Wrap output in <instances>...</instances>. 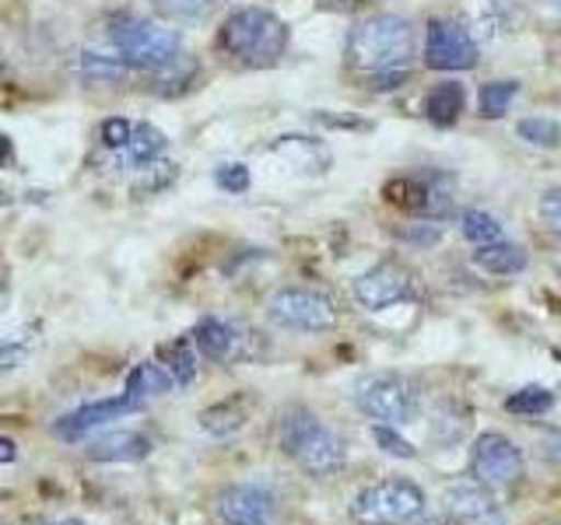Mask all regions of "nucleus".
I'll return each mask as SVG.
<instances>
[{
    "label": "nucleus",
    "mask_w": 561,
    "mask_h": 525,
    "mask_svg": "<svg viewBox=\"0 0 561 525\" xmlns=\"http://www.w3.org/2000/svg\"><path fill=\"white\" fill-rule=\"evenodd\" d=\"M14 459H18V445L11 442V438H0V466L14 463Z\"/></svg>",
    "instance_id": "ea45409f"
},
{
    "label": "nucleus",
    "mask_w": 561,
    "mask_h": 525,
    "mask_svg": "<svg viewBox=\"0 0 561 525\" xmlns=\"http://www.w3.org/2000/svg\"><path fill=\"white\" fill-rule=\"evenodd\" d=\"M84 455L92 463H140L151 455V442L137 431H116V434H105L99 442L88 445Z\"/></svg>",
    "instance_id": "dca6fc26"
},
{
    "label": "nucleus",
    "mask_w": 561,
    "mask_h": 525,
    "mask_svg": "<svg viewBox=\"0 0 561 525\" xmlns=\"http://www.w3.org/2000/svg\"><path fill=\"white\" fill-rule=\"evenodd\" d=\"M449 512L460 525H505V515H502V504L499 498L491 494V487H481V483H456L449 490Z\"/></svg>",
    "instance_id": "4468645a"
},
{
    "label": "nucleus",
    "mask_w": 561,
    "mask_h": 525,
    "mask_svg": "<svg viewBox=\"0 0 561 525\" xmlns=\"http://www.w3.org/2000/svg\"><path fill=\"white\" fill-rule=\"evenodd\" d=\"M201 428L215 438H228L245 428V407L239 399H225V402H215V407H207L201 413Z\"/></svg>",
    "instance_id": "4be33fe9"
},
{
    "label": "nucleus",
    "mask_w": 561,
    "mask_h": 525,
    "mask_svg": "<svg viewBox=\"0 0 561 525\" xmlns=\"http://www.w3.org/2000/svg\"><path fill=\"white\" fill-rule=\"evenodd\" d=\"M537 455H540L543 463H558L561 466V431L543 434L540 442H537Z\"/></svg>",
    "instance_id": "4c0bfd02"
},
{
    "label": "nucleus",
    "mask_w": 561,
    "mask_h": 525,
    "mask_svg": "<svg viewBox=\"0 0 561 525\" xmlns=\"http://www.w3.org/2000/svg\"><path fill=\"white\" fill-rule=\"evenodd\" d=\"M554 407V393L543 389V385H523L519 393L505 399L508 413H523V417H543Z\"/></svg>",
    "instance_id": "a878e982"
},
{
    "label": "nucleus",
    "mask_w": 561,
    "mask_h": 525,
    "mask_svg": "<svg viewBox=\"0 0 561 525\" xmlns=\"http://www.w3.org/2000/svg\"><path fill=\"white\" fill-rule=\"evenodd\" d=\"M215 183H218V189H225V192H245V189H250V168L239 165V162L218 165V168H215Z\"/></svg>",
    "instance_id": "2f4dec72"
},
{
    "label": "nucleus",
    "mask_w": 561,
    "mask_h": 525,
    "mask_svg": "<svg viewBox=\"0 0 561 525\" xmlns=\"http://www.w3.org/2000/svg\"><path fill=\"white\" fill-rule=\"evenodd\" d=\"M537 210H540V221L548 224L554 235H561V186L543 189L537 200Z\"/></svg>",
    "instance_id": "473e14b6"
},
{
    "label": "nucleus",
    "mask_w": 561,
    "mask_h": 525,
    "mask_svg": "<svg viewBox=\"0 0 561 525\" xmlns=\"http://www.w3.org/2000/svg\"><path fill=\"white\" fill-rule=\"evenodd\" d=\"M193 74H197V60L193 57H172L165 67H158L154 70V88L162 95H175V92H183V88L193 81Z\"/></svg>",
    "instance_id": "b1692460"
},
{
    "label": "nucleus",
    "mask_w": 561,
    "mask_h": 525,
    "mask_svg": "<svg viewBox=\"0 0 561 525\" xmlns=\"http://www.w3.org/2000/svg\"><path fill=\"white\" fill-rule=\"evenodd\" d=\"M411 288H414L411 270L400 267L393 259H386L355 280V302L368 312H382V308L403 302V298H411Z\"/></svg>",
    "instance_id": "9b49d317"
},
{
    "label": "nucleus",
    "mask_w": 561,
    "mask_h": 525,
    "mask_svg": "<svg viewBox=\"0 0 561 525\" xmlns=\"http://www.w3.org/2000/svg\"><path fill=\"white\" fill-rule=\"evenodd\" d=\"M127 413H137V402L127 393H119L113 399H95V402H84V407H78L75 413L60 417L57 424H53V434L64 438V442H81L84 434L113 424V420L127 417Z\"/></svg>",
    "instance_id": "f8f14e48"
},
{
    "label": "nucleus",
    "mask_w": 561,
    "mask_h": 525,
    "mask_svg": "<svg viewBox=\"0 0 561 525\" xmlns=\"http://www.w3.org/2000/svg\"><path fill=\"white\" fill-rule=\"evenodd\" d=\"M373 438L386 455H393V459H414L417 455V448L411 442H403V438L397 434V428H390V424H376Z\"/></svg>",
    "instance_id": "7c9ffc66"
},
{
    "label": "nucleus",
    "mask_w": 561,
    "mask_h": 525,
    "mask_svg": "<svg viewBox=\"0 0 561 525\" xmlns=\"http://www.w3.org/2000/svg\"><path fill=\"white\" fill-rule=\"evenodd\" d=\"M162 151H165V133L158 130V127H151V122H137L130 140L119 148V158H123V162L145 168V165L158 162V158H162Z\"/></svg>",
    "instance_id": "412c9836"
},
{
    "label": "nucleus",
    "mask_w": 561,
    "mask_h": 525,
    "mask_svg": "<svg viewBox=\"0 0 561 525\" xmlns=\"http://www.w3.org/2000/svg\"><path fill=\"white\" fill-rule=\"evenodd\" d=\"M154 8L169 18H201L210 8V0H154Z\"/></svg>",
    "instance_id": "f704fd0d"
},
{
    "label": "nucleus",
    "mask_w": 561,
    "mask_h": 525,
    "mask_svg": "<svg viewBox=\"0 0 561 525\" xmlns=\"http://www.w3.org/2000/svg\"><path fill=\"white\" fill-rule=\"evenodd\" d=\"M245 332L236 326V323H225V319H215V315H207L197 326H193V347L201 350L204 358L210 361H239L245 358L250 350H245Z\"/></svg>",
    "instance_id": "2eb2a0df"
},
{
    "label": "nucleus",
    "mask_w": 561,
    "mask_h": 525,
    "mask_svg": "<svg viewBox=\"0 0 561 525\" xmlns=\"http://www.w3.org/2000/svg\"><path fill=\"white\" fill-rule=\"evenodd\" d=\"M403 81H408V70L397 67V70H379V74H373L368 88H373V92H393V88H400Z\"/></svg>",
    "instance_id": "e433bc0d"
},
{
    "label": "nucleus",
    "mask_w": 561,
    "mask_h": 525,
    "mask_svg": "<svg viewBox=\"0 0 561 525\" xmlns=\"http://www.w3.org/2000/svg\"><path fill=\"white\" fill-rule=\"evenodd\" d=\"M81 78L92 81V84H123V78H127V63L113 60V57H102V52H84Z\"/></svg>",
    "instance_id": "bb28decb"
},
{
    "label": "nucleus",
    "mask_w": 561,
    "mask_h": 525,
    "mask_svg": "<svg viewBox=\"0 0 561 525\" xmlns=\"http://www.w3.org/2000/svg\"><path fill=\"white\" fill-rule=\"evenodd\" d=\"M414 57V25L400 14H373L351 28L347 63L365 74L397 70Z\"/></svg>",
    "instance_id": "f03ea898"
},
{
    "label": "nucleus",
    "mask_w": 561,
    "mask_h": 525,
    "mask_svg": "<svg viewBox=\"0 0 561 525\" xmlns=\"http://www.w3.org/2000/svg\"><path fill=\"white\" fill-rule=\"evenodd\" d=\"M43 347L39 326H14L8 332H0V372H14L25 361H32L35 350Z\"/></svg>",
    "instance_id": "6ab92c4d"
},
{
    "label": "nucleus",
    "mask_w": 561,
    "mask_h": 525,
    "mask_svg": "<svg viewBox=\"0 0 561 525\" xmlns=\"http://www.w3.org/2000/svg\"><path fill=\"white\" fill-rule=\"evenodd\" d=\"M8 302H11V288L4 284V280H0V312L8 308Z\"/></svg>",
    "instance_id": "79ce46f5"
},
{
    "label": "nucleus",
    "mask_w": 561,
    "mask_h": 525,
    "mask_svg": "<svg viewBox=\"0 0 561 525\" xmlns=\"http://www.w3.org/2000/svg\"><path fill=\"white\" fill-rule=\"evenodd\" d=\"M473 262H478L481 270L495 273V277H508V273H523L530 256H526L523 245L516 242H488V245H478V253H473Z\"/></svg>",
    "instance_id": "f3484780"
},
{
    "label": "nucleus",
    "mask_w": 561,
    "mask_h": 525,
    "mask_svg": "<svg viewBox=\"0 0 561 525\" xmlns=\"http://www.w3.org/2000/svg\"><path fill=\"white\" fill-rule=\"evenodd\" d=\"M43 525H84L81 518H60V522H43Z\"/></svg>",
    "instance_id": "37998d69"
},
{
    "label": "nucleus",
    "mask_w": 561,
    "mask_h": 525,
    "mask_svg": "<svg viewBox=\"0 0 561 525\" xmlns=\"http://www.w3.org/2000/svg\"><path fill=\"white\" fill-rule=\"evenodd\" d=\"M218 515L225 525H271L274 494L263 483H236L221 494Z\"/></svg>",
    "instance_id": "ddd939ff"
},
{
    "label": "nucleus",
    "mask_w": 561,
    "mask_h": 525,
    "mask_svg": "<svg viewBox=\"0 0 561 525\" xmlns=\"http://www.w3.org/2000/svg\"><path fill=\"white\" fill-rule=\"evenodd\" d=\"M218 46L245 67H274L288 49V25L274 11L239 8L221 22Z\"/></svg>",
    "instance_id": "7ed1b4c3"
},
{
    "label": "nucleus",
    "mask_w": 561,
    "mask_h": 525,
    "mask_svg": "<svg viewBox=\"0 0 561 525\" xmlns=\"http://www.w3.org/2000/svg\"><path fill=\"white\" fill-rule=\"evenodd\" d=\"M400 238L417 242V245H428V242L443 238V224H435V221H428V224H411V228H403Z\"/></svg>",
    "instance_id": "c9c22d12"
},
{
    "label": "nucleus",
    "mask_w": 561,
    "mask_h": 525,
    "mask_svg": "<svg viewBox=\"0 0 561 525\" xmlns=\"http://www.w3.org/2000/svg\"><path fill=\"white\" fill-rule=\"evenodd\" d=\"M169 389H172V375L165 372L162 364L145 361V364L130 368V375H127V389H123V393H127V396L137 402V410H145L151 396H165Z\"/></svg>",
    "instance_id": "aec40b11"
},
{
    "label": "nucleus",
    "mask_w": 561,
    "mask_h": 525,
    "mask_svg": "<svg viewBox=\"0 0 561 525\" xmlns=\"http://www.w3.org/2000/svg\"><path fill=\"white\" fill-rule=\"evenodd\" d=\"M558 280H561V267H558Z\"/></svg>",
    "instance_id": "c03bdc74"
},
{
    "label": "nucleus",
    "mask_w": 561,
    "mask_h": 525,
    "mask_svg": "<svg viewBox=\"0 0 561 525\" xmlns=\"http://www.w3.org/2000/svg\"><path fill=\"white\" fill-rule=\"evenodd\" d=\"M425 512V490L411 480H382L351 501L355 525H408Z\"/></svg>",
    "instance_id": "39448f33"
},
{
    "label": "nucleus",
    "mask_w": 561,
    "mask_h": 525,
    "mask_svg": "<svg viewBox=\"0 0 561 525\" xmlns=\"http://www.w3.org/2000/svg\"><path fill=\"white\" fill-rule=\"evenodd\" d=\"M320 4L330 8V11H355V8L373 4V0H320Z\"/></svg>",
    "instance_id": "58836bf2"
},
{
    "label": "nucleus",
    "mask_w": 561,
    "mask_h": 525,
    "mask_svg": "<svg viewBox=\"0 0 561 525\" xmlns=\"http://www.w3.org/2000/svg\"><path fill=\"white\" fill-rule=\"evenodd\" d=\"M277 438H280V448L316 480L333 477V472H341L347 463V448L337 438V431L327 428L323 420L306 407L285 410Z\"/></svg>",
    "instance_id": "f257e3e1"
},
{
    "label": "nucleus",
    "mask_w": 561,
    "mask_h": 525,
    "mask_svg": "<svg viewBox=\"0 0 561 525\" xmlns=\"http://www.w3.org/2000/svg\"><path fill=\"white\" fill-rule=\"evenodd\" d=\"M355 402L376 424L400 428L411 417V385L400 375H373L355 389Z\"/></svg>",
    "instance_id": "1a4fd4ad"
},
{
    "label": "nucleus",
    "mask_w": 561,
    "mask_h": 525,
    "mask_svg": "<svg viewBox=\"0 0 561 525\" xmlns=\"http://www.w3.org/2000/svg\"><path fill=\"white\" fill-rule=\"evenodd\" d=\"M165 354H169L165 372L172 375V385H175V389H190V385L197 382V354H193V343L183 337V340H175L172 347H165Z\"/></svg>",
    "instance_id": "5701e85b"
},
{
    "label": "nucleus",
    "mask_w": 561,
    "mask_h": 525,
    "mask_svg": "<svg viewBox=\"0 0 561 525\" xmlns=\"http://www.w3.org/2000/svg\"><path fill=\"white\" fill-rule=\"evenodd\" d=\"M110 39L119 52V60L137 70H158L165 67L172 57H180V32H172L158 22H148V18L137 14H119L110 25Z\"/></svg>",
    "instance_id": "20e7f679"
},
{
    "label": "nucleus",
    "mask_w": 561,
    "mask_h": 525,
    "mask_svg": "<svg viewBox=\"0 0 561 525\" xmlns=\"http://www.w3.org/2000/svg\"><path fill=\"white\" fill-rule=\"evenodd\" d=\"M130 133H134V122H130V119H119V116L105 119V122H102V130H99L102 144L110 148V151H119V148L130 140Z\"/></svg>",
    "instance_id": "72a5a7b5"
},
{
    "label": "nucleus",
    "mask_w": 561,
    "mask_h": 525,
    "mask_svg": "<svg viewBox=\"0 0 561 525\" xmlns=\"http://www.w3.org/2000/svg\"><path fill=\"white\" fill-rule=\"evenodd\" d=\"M0 200H4V197H0Z\"/></svg>",
    "instance_id": "a18cd8bd"
},
{
    "label": "nucleus",
    "mask_w": 561,
    "mask_h": 525,
    "mask_svg": "<svg viewBox=\"0 0 561 525\" xmlns=\"http://www.w3.org/2000/svg\"><path fill=\"white\" fill-rule=\"evenodd\" d=\"M478 43L453 18H432L425 39V63L432 70H470L478 67Z\"/></svg>",
    "instance_id": "9d476101"
},
{
    "label": "nucleus",
    "mask_w": 561,
    "mask_h": 525,
    "mask_svg": "<svg viewBox=\"0 0 561 525\" xmlns=\"http://www.w3.org/2000/svg\"><path fill=\"white\" fill-rule=\"evenodd\" d=\"M516 95H519V84L516 81H491V84H484L481 88V98H478L481 116L484 119H502L508 109H513Z\"/></svg>",
    "instance_id": "393cba45"
},
{
    "label": "nucleus",
    "mask_w": 561,
    "mask_h": 525,
    "mask_svg": "<svg viewBox=\"0 0 561 525\" xmlns=\"http://www.w3.org/2000/svg\"><path fill=\"white\" fill-rule=\"evenodd\" d=\"M523 452L513 438H505L502 431H484L470 448V477L481 487H513L523 477Z\"/></svg>",
    "instance_id": "0eeeda50"
},
{
    "label": "nucleus",
    "mask_w": 561,
    "mask_h": 525,
    "mask_svg": "<svg viewBox=\"0 0 561 525\" xmlns=\"http://www.w3.org/2000/svg\"><path fill=\"white\" fill-rule=\"evenodd\" d=\"M267 319L291 332H327L337 326V308L320 291L280 288L267 298Z\"/></svg>",
    "instance_id": "423d86ee"
},
{
    "label": "nucleus",
    "mask_w": 561,
    "mask_h": 525,
    "mask_svg": "<svg viewBox=\"0 0 561 525\" xmlns=\"http://www.w3.org/2000/svg\"><path fill=\"white\" fill-rule=\"evenodd\" d=\"M463 105H467V92L460 81H438L425 95V116L435 127H453V122L460 119Z\"/></svg>",
    "instance_id": "a211bd4d"
},
{
    "label": "nucleus",
    "mask_w": 561,
    "mask_h": 525,
    "mask_svg": "<svg viewBox=\"0 0 561 525\" xmlns=\"http://www.w3.org/2000/svg\"><path fill=\"white\" fill-rule=\"evenodd\" d=\"M516 133H519L523 140H530V144H537V148H551V144H558V137H561L558 122L540 119V116L523 119L519 127H516Z\"/></svg>",
    "instance_id": "c85d7f7f"
},
{
    "label": "nucleus",
    "mask_w": 561,
    "mask_h": 525,
    "mask_svg": "<svg viewBox=\"0 0 561 525\" xmlns=\"http://www.w3.org/2000/svg\"><path fill=\"white\" fill-rule=\"evenodd\" d=\"M8 162H11V140L0 133V168H4Z\"/></svg>",
    "instance_id": "a19ab883"
},
{
    "label": "nucleus",
    "mask_w": 561,
    "mask_h": 525,
    "mask_svg": "<svg viewBox=\"0 0 561 525\" xmlns=\"http://www.w3.org/2000/svg\"><path fill=\"white\" fill-rule=\"evenodd\" d=\"M172 179H175V165L151 162V165H145V175L137 179L134 192H137V197H145V192H162V189L172 186Z\"/></svg>",
    "instance_id": "c756f323"
},
{
    "label": "nucleus",
    "mask_w": 561,
    "mask_h": 525,
    "mask_svg": "<svg viewBox=\"0 0 561 525\" xmlns=\"http://www.w3.org/2000/svg\"><path fill=\"white\" fill-rule=\"evenodd\" d=\"M386 197L411 210L417 218L443 221L453 210V179L443 172H421V175H403L386 186Z\"/></svg>",
    "instance_id": "6e6552de"
},
{
    "label": "nucleus",
    "mask_w": 561,
    "mask_h": 525,
    "mask_svg": "<svg viewBox=\"0 0 561 525\" xmlns=\"http://www.w3.org/2000/svg\"><path fill=\"white\" fill-rule=\"evenodd\" d=\"M460 232L467 235V242L488 245V242L502 238V224L491 214H484V210H463V214H460Z\"/></svg>",
    "instance_id": "cd10ccee"
}]
</instances>
